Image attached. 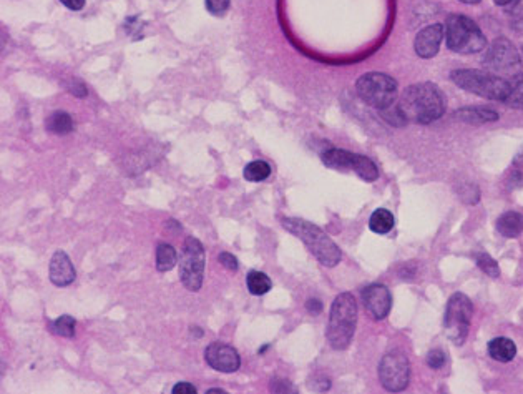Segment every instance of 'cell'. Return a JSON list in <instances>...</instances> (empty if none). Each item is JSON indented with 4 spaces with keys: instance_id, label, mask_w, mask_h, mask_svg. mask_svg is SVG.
I'll return each mask as SVG.
<instances>
[{
    "instance_id": "cell-1",
    "label": "cell",
    "mask_w": 523,
    "mask_h": 394,
    "mask_svg": "<svg viewBox=\"0 0 523 394\" xmlns=\"http://www.w3.org/2000/svg\"><path fill=\"white\" fill-rule=\"evenodd\" d=\"M397 107L407 122L432 123L445 112V97L437 85L422 82L403 90Z\"/></svg>"
},
{
    "instance_id": "cell-2",
    "label": "cell",
    "mask_w": 523,
    "mask_h": 394,
    "mask_svg": "<svg viewBox=\"0 0 523 394\" xmlns=\"http://www.w3.org/2000/svg\"><path fill=\"white\" fill-rule=\"evenodd\" d=\"M282 227L287 229L289 233L296 234L302 243L306 244L316 259L324 266L332 268L341 261L342 253L336 243L322 232L316 224L306 222L301 218H282Z\"/></svg>"
},
{
    "instance_id": "cell-3",
    "label": "cell",
    "mask_w": 523,
    "mask_h": 394,
    "mask_svg": "<svg viewBox=\"0 0 523 394\" xmlns=\"http://www.w3.org/2000/svg\"><path fill=\"white\" fill-rule=\"evenodd\" d=\"M357 326V303L351 293H341L334 299L326 336L334 349H346Z\"/></svg>"
},
{
    "instance_id": "cell-4",
    "label": "cell",
    "mask_w": 523,
    "mask_h": 394,
    "mask_svg": "<svg viewBox=\"0 0 523 394\" xmlns=\"http://www.w3.org/2000/svg\"><path fill=\"white\" fill-rule=\"evenodd\" d=\"M447 47L457 53H477L485 48L487 38L472 19L453 14L445 22Z\"/></svg>"
},
{
    "instance_id": "cell-5",
    "label": "cell",
    "mask_w": 523,
    "mask_h": 394,
    "mask_svg": "<svg viewBox=\"0 0 523 394\" xmlns=\"http://www.w3.org/2000/svg\"><path fill=\"white\" fill-rule=\"evenodd\" d=\"M450 78L462 90L488 100H498V102H505L508 90H510L507 80L490 72H482V70H453Z\"/></svg>"
},
{
    "instance_id": "cell-6",
    "label": "cell",
    "mask_w": 523,
    "mask_h": 394,
    "mask_svg": "<svg viewBox=\"0 0 523 394\" xmlns=\"http://www.w3.org/2000/svg\"><path fill=\"white\" fill-rule=\"evenodd\" d=\"M356 90L364 102L374 108L386 110L397 98V82L391 75L371 72L357 80Z\"/></svg>"
},
{
    "instance_id": "cell-7",
    "label": "cell",
    "mask_w": 523,
    "mask_h": 394,
    "mask_svg": "<svg viewBox=\"0 0 523 394\" xmlns=\"http://www.w3.org/2000/svg\"><path fill=\"white\" fill-rule=\"evenodd\" d=\"M204 266H206V256L201 242H198L196 238H188L179 256V279L183 286L189 291H199L203 286Z\"/></svg>"
},
{
    "instance_id": "cell-8",
    "label": "cell",
    "mask_w": 523,
    "mask_h": 394,
    "mask_svg": "<svg viewBox=\"0 0 523 394\" xmlns=\"http://www.w3.org/2000/svg\"><path fill=\"white\" fill-rule=\"evenodd\" d=\"M473 304L463 293L452 294L447 303L445 311V333L448 339L457 346L465 343L468 328H470Z\"/></svg>"
},
{
    "instance_id": "cell-9",
    "label": "cell",
    "mask_w": 523,
    "mask_h": 394,
    "mask_svg": "<svg viewBox=\"0 0 523 394\" xmlns=\"http://www.w3.org/2000/svg\"><path fill=\"white\" fill-rule=\"evenodd\" d=\"M322 162L329 168L341 170V172H354L366 182H376L379 178L377 167L371 158L364 157V155L331 148L322 153Z\"/></svg>"
},
{
    "instance_id": "cell-10",
    "label": "cell",
    "mask_w": 523,
    "mask_h": 394,
    "mask_svg": "<svg viewBox=\"0 0 523 394\" xmlns=\"http://www.w3.org/2000/svg\"><path fill=\"white\" fill-rule=\"evenodd\" d=\"M379 379L387 391H403L411 381V366L407 358L398 351L387 353L379 364Z\"/></svg>"
},
{
    "instance_id": "cell-11",
    "label": "cell",
    "mask_w": 523,
    "mask_h": 394,
    "mask_svg": "<svg viewBox=\"0 0 523 394\" xmlns=\"http://www.w3.org/2000/svg\"><path fill=\"white\" fill-rule=\"evenodd\" d=\"M483 65L487 68L495 70V72H510V70L520 67V55L510 40L497 38L487 50Z\"/></svg>"
},
{
    "instance_id": "cell-12",
    "label": "cell",
    "mask_w": 523,
    "mask_h": 394,
    "mask_svg": "<svg viewBox=\"0 0 523 394\" xmlns=\"http://www.w3.org/2000/svg\"><path fill=\"white\" fill-rule=\"evenodd\" d=\"M204 359L209 366L219 373H234L241 366V358L236 349L223 343L209 344L204 351Z\"/></svg>"
},
{
    "instance_id": "cell-13",
    "label": "cell",
    "mask_w": 523,
    "mask_h": 394,
    "mask_svg": "<svg viewBox=\"0 0 523 394\" xmlns=\"http://www.w3.org/2000/svg\"><path fill=\"white\" fill-rule=\"evenodd\" d=\"M362 303L374 319H384L391 311V291L381 283L369 284L362 289Z\"/></svg>"
},
{
    "instance_id": "cell-14",
    "label": "cell",
    "mask_w": 523,
    "mask_h": 394,
    "mask_svg": "<svg viewBox=\"0 0 523 394\" xmlns=\"http://www.w3.org/2000/svg\"><path fill=\"white\" fill-rule=\"evenodd\" d=\"M443 35H445V28H443L440 24H432L428 25V27L422 28L421 32L417 33L416 42H413L416 53L421 58L435 57L438 48H440Z\"/></svg>"
},
{
    "instance_id": "cell-15",
    "label": "cell",
    "mask_w": 523,
    "mask_h": 394,
    "mask_svg": "<svg viewBox=\"0 0 523 394\" xmlns=\"http://www.w3.org/2000/svg\"><path fill=\"white\" fill-rule=\"evenodd\" d=\"M75 268L65 252H57L50 261V281L55 286H68L75 281Z\"/></svg>"
},
{
    "instance_id": "cell-16",
    "label": "cell",
    "mask_w": 523,
    "mask_h": 394,
    "mask_svg": "<svg viewBox=\"0 0 523 394\" xmlns=\"http://www.w3.org/2000/svg\"><path fill=\"white\" fill-rule=\"evenodd\" d=\"M453 117L467 123H490L497 122L498 113L495 110L487 107H465L457 110V112L453 113Z\"/></svg>"
},
{
    "instance_id": "cell-17",
    "label": "cell",
    "mask_w": 523,
    "mask_h": 394,
    "mask_svg": "<svg viewBox=\"0 0 523 394\" xmlns=\"http://www.w3.org/2000/svg\"><path fill=\"white\" fill-rule=\"evenodd\" d=\"M488 354L498 363H510L517 354V346L508 338H495L488 343Z\"/></svg>"
},
{
    "instance_id": "cell-18",
    "label": "cell",
    "mask_w": 523,
    "mask_h": 394,
    "mask_svg": "<svg viewBox=\"0 0 523 394\" xmlns=\"http://www.w3.org/2000/svg\"><path fill=\"white\" fill-rule=\"evenodd\" d=\"M498 233L507 238H515L523 232V214L517 212H507L497 219Z\"/></svg>"
},
{
    "instance_id": "cell-19",
    "label": "cell",
    "mask_w": 523,
    "mask_h": 394,
    "mask_svg": "<svg viewBox=\"0 0 523 394\" xmlns=\"http://www.w3.org/2000/svg\"><path fill=\"white\" fill-rule=\"evenodd\" d=\"M369 228H371L374 233H379V234L389 233L393 228L392 213L386 208L376 209V212L372 213L371 219H369Z\"/></svg>"
},
{
    "instance_id": "cell-20",
    "label": "cell",
    "mask_w": 523,
    "mask_h": 394,
    "mask_svg": "<svg viewBox=\"0 0 523 394\" xmlns=\"http://www.w3.org/2000/svg\"><path fill=\"white\" fill-rule=\"evenodd\" d=\"M178 254L171 244L162 243L157 248V269L158 271H169L176 266Z\"/></svg>"
},
{
    "instance_id": "cell-21",
    "label": "cell",
    "mask_w": 523,
    "mask_h": 394,
    "mask_svg": "<svg viewBox=\"0 0 523 394\" xmlns=\"http://www.w3.org/2000/svg\"><path fill=\"white\" fill-rule=\"evenodd\" d=\"M246 284L249 293L254 294V296H263V294H266L273 286L271 279H269L268 274H264L263 271H249Z\"/></svg>"
},
{
    "instance_id": "cell-22",
    "label": "cell",
    "mask_w": 523,
    "mask_h": 394,
    "mask_svg": "<svg viewBox=\"0 0 523 394\" xmlns=\"http://www.w3.org/2000/svg\"><path fill=\"white\" fill-rule=\"evenodd\" d=\"M47 130L58 135L70 133L73 130V118L65 112H55L47 120Z\"/></svg>"
},
{
    "instance_id": "cell-23",
    "label": "cell",
    "mask_w": 523,
    "mask_h": 394,
    "mask_svg": "<svg viewBox=\"0 0 523 394\" xmlns=\"http://www.w3.org/2000/svg\"><path fill=\"white\" fill-rule=\"evenodd\" d=\"M243 175L248 182H264L271 175V167L264 160H254L246 165Z\"/></svg>"
},
{
    "instance_id": "cell-24",
    "label": "cell",
    "mask_w": 523,
    "mask_h": 394,
    "mask_svg": "<svg viewBox=\"0 0 523 394\" xmlns=\"http://www.w3.org/2000/svg\"><path fill=\"white\" fill-rule=\"evenodd\" d=\"M510 90H508V97L505 100L507 105H510L513 108L523 110V73L513 77L510 82Z\"/></svg>"
},
{
    "instance_id": "cell-25",
    "label": "cell",
    "mask_w": 523,
    "mask_h": 394,
    "mask_svg": "<svg viewBox=\"0 0 523 394\" xmlns=\"http://www.w3.org/2000/svg\"><path fill=\"white\" fill-rule=\"evenodd\" d=\"M50 331L57 336H63V338H73L75 336V319L72 316H60L58 319H55L50 324Z\"/></svg>"
},
{
    "instance_id": "cell-26",
    "label": "cell",
    "mask_w": 523,
    "mask_h": 394,
    "mask_svg": "<svg viewBox=\"0 0 523 394\" xmlns=\"http://www.w3.org/2000/svg\"><path fill=\"white\" fill-rule=\"evenodd\" d=\"M477 264L483 273L488 274V276L497 278L498 274H500V268H498L497 261L492 256H488L487 253H478L477 254Z\"/></svg>"
},
{
    "instance_id": "cell-27",
    "label": "cell",
    "mask_w": 523,
    "mask_h": 394,
    "mask_svg": "<svg viewBox=\"0 0 523 394\" xmlns=\"http://www.w3.org/2000/svg\"><path fill=\"white\" fill-rule=\"evenodd\" d=\"M204 4H206L208 12L216 17H221L229 9V0H204Z\"/></svg>"
},
{
    "instance_id": "cell-28",
    "label": "cell",
    "mask_w": 523,
    "mask_h": 394,
    "mask_svg": "<svg viewBox=\"0 0 523 394\" xmlns=\"http://www.w3.org/2000/svg\"><path fill=\"white\" fill-rule=\"evenodd\" d=\"M445 361H447L445 353H443L442 349H438V348L432 349V351H428V354H427V364L432 369H440L443 364H445Z\"/></svg>"
},
{
    "instance_id": "cell-29",
    "label": "cell",
    "mask_w": 523,
    "mask_h": 394,
    "mask_svg": "<svg viewBox=\"0 0 523 394\" xmlns=\"http://www.w3.org/2000/svg\"><path fill=\"white\" fill-rule=\"evenodd\" d=\"M219 263H221L224 268L231 269V271H236V269H238V259L234 258L231 253L223 252L221 254H219Z\"/></svg>"
},
{
    "instance_id": "cell-30",
    "label": "cell",
    "mask_w": 523,
    "mask_h": 394,
    "mask_svg": "<svg viewBox=\"0 0 523 394\" xmlns=\"http://www.w3.org/2000/svg\"><path fill=\"white\" fill-rule=\"evenodd\" d=\"M173 394H196V388L189 383H178L174 384Z\"/></svg>"
},
{
    "instance_id": "cell-31",
    "label": "cell",
    "mask_w": 523,
    "mask_h": 394,
    "mask_svg": "<svg viewBox=\"0 0 523 394\" xmlns=\"http://www.w3.org/2000/svg\"><path fill=\"white\" fill-rule=\"evenodd\" d=\"M306 308H307V311L311 313V314H319V313L322 311V303L319 301V299H316V298H311L306 303Z\"/></svg>"
},
{
    "instance_id": "cell-32",
    "label": "cell",
    "mask_w": 523,
    "mask_h": 394,
    "mask_svg": "<svg viewBox=\"0 0 523 394\" xmlns=\"http://www.w3.org/2000/svg\"><path fill=\"white\" fill-rule=\"evenodd\" d=\"M60 2L70 10H82L85 7V0H60Z\"/></svg>"
},
{
    "instance_id": "cell-33",
    "label": "cell",
    "mask_w": 523,
    "mask_h": 394,
    "mask_svg": "<svg viewBox=\"0 0 523 394\" xmlns=\"http://www.w3.org/2000/svg\"><path fill=\"white\" fill-rule=\"evenodd\" d=\"M493 2H495L497 5H508V4L515 2V0H493Z\"/></svg>"
},
{
    "instance_id": "cell-34",
    "label": "cell",
    "mask_w": 523,
    "mask_h": 394,
    "mask_svg": "<svg viewBox=\"0 0 523 394\" xmlns=\"http://www.w3.org/2000/svg\"><path fill=\"white\" fill-rule=\"evenodd\" d=\"M224 394V391H223V389H209V391H208V394Z\"/></svg>"
},
{
    "instance_id": "cell-35",
    "label": "cell",
    "mask_w": 523,
    "mask_h": 394,
    "mask_svg": "<svg viewBox=\"0 0 523 394\" xmlns=\"http://www.w3.org/2000/svg\"><path fill=\"white\" fill-rule=\"evenodd\" d=\"M460 2H463V4H478L480 0H460Z\"/></svg>"
}]
</instances>
